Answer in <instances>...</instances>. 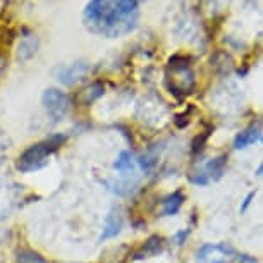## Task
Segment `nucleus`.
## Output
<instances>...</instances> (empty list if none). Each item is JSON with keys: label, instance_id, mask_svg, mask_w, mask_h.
<instances>
[{"label": "nucleus", "instance_id": "obj_1", "mask_svg": "<svg viewBox=\"0 0 263 263\" xmlns=\"http://www.w3.org/2000/svg\"><path fill=\"white\" fill-rule=\"evenodd\" d=\"M141 0H91L84 9V21L93 33L119 38L138 26Z\"/></svg>", "mask_w": 263, "mask_h": 263}, {"label": "nucleus", "instance_id": "obj_2", "mask_svg": "<svg viewBox=\"0 0 263 263\" xmlns=\"http://www.w3.org/2000/svg\"><path fill=\"white\" fill-rule=\"evenodd\" d=\"M62 141H64V136H53L47 141L31 145L28 150H24L21 153V157L17 158V162H16L17 171L34 172V171H40V168L48 165L50 157L57 152V148L61 146Z\"/></svg>", "mask_w": 263, "mask_h": 263}, {"label": "nucleus", "instance_id": "obj_3", "mask_svg": "<svg viewBox=\"0 0 263 263\" xmlns=\"http://www.w3.org/2000/svg\"><path fill=\"white\" fill-rule=\"evenodd\" d=\"M167 86L176 95H187L195 88V72L191 71V67L184 61L177 62V59L168 61Z\"/></svg>", "mask_w": 263, "mask_h": 263}, {"label": "nucleus", "instance_id": "obj_4", "mask_svg": "<svg viewBox=\"0 0 263 263\" xmlns=\"http://www.w3.org/2000/svg\"><path fill=\"white\" fill-rule=\"evenodd\" d=\"M42 103H43V107H45V112L48 114V117H50L53 122L62 121L69 114V110H71V100H69V97L64 91L55 90V88H50V90H47L43 93Z\"/></svg>", "mask_w": 263, "mask_h": 263}, {"label": "nucleus", "instance_id": "obj_5", "mask_svg": "<svg viewBox=\"0 0 263 263\" xmlns=\"http://www.w3.org/2000/svg\"><path fill=\"white\" fill-rule=\"evenodd\" d=\"M226 165H227L226 155H218L215 158H210L203 167H200L195 172H191L190 179H191V182H195V184L206 186L210 181H218L222 176H224Z\"/></svg>", "mask_w": 263, "mask_h": 263}, {"label": "nucleus", "instance_id": "obj_6", "mask_svg": "<svg viewBox=\"0 0 263 263\" xmlns=\"http://www.w3.org/2000/svg\"><path fill=\"white\" fill-rule=\"evenodd\" d=\"M239 256L227 245H205L196 253V263H231Z\"/></svg>", "mask_w": 263, "mask_h": 263}, {"label": "nucleus", "instance_id": "obj_7", "mask_svg": "<svg viewBox=\"0 0 263 263\" xmlns=\"http://www.w3.org/2000/svg\"><path fill=\"white\" fill-rule=\"evenodd\" d=\"M167 114V108L163 107V103L157 98H143L138 103V117L146 124H157L158 121H162Z\"/></svg>", "mask_w": 263, "mask_h": 263}, {"label": "nucleus", "instance_id": "obj_8", "mask_svg": "<svg viewBox=\"0 0 263 263\" xmlns=\"http://www.w3.org/2000/svg\"><path fill=\"white\" fill-rule=\"evenodd\" d=\"M90 71H91L90 64L84 61H78V62H72V64H69V66H64L59 69L57 79L62 84H66V86H72V84L83 81V79L90 74Z\"/></svg>", "mask_w": 263, "mask_h": 263}, {"label": "nucleus", "instance_id": "obj_9", "mask_svg": "<svg viewBox=\"0 0 263 263\" xmlns=\"http://www.w3.org/2000/svg\"><path fill=\"white\" fill-rule=\"evenodd\" d=\"M122 229V215H121V210L114 206L108 215L105 218V226H103V232L100 236V239H110V237H116L119 232Z\"/></svg>", "mask_w": 263, "mask_h": 263}, {"label": "nucleus", "instance_id": "obj_10", "mask_svg": "<svg viewBox=\"0 0 263 263\" xmlns=\"http://www.w3.org/2000/svg\"><path fill=\"white\" fill-rule=\"evenodd\" d=\"M38 36L33 33H28L26 36L21 38V42H19V47H17V57L21 59V61H29L34 53L38 50Z\"/></svg>", "mask_w": 263, "mask_h": 263}, {"label": "nucleus", "instance_id": "obj_11", "mask_svg": "<svg viewBox=\"0 0 263 263\" xmlns=\"http://www.w3.org/2000/svg\"><path fill=\"white\" fill-rule=\"evenodd\" d=\"M261 138V133H260V127L258 126H251L245 129L242 133H239V135L236 136L234 140V150H245V148L251 146L253 143L260 141Z\"/></svg>", "mask_w": 263, "mask_h": 263}, {"label": "nucleus", "instance_id": "obj_12", "mask_svg": "<svg viewBox=\"0 0 263 263\" xmlns=\"http://www.w3.org/2000/svg\"><path fill=\"white\" fill-rule=\"evenodd\" d=\"M136 163L131 152H122L121 155L117 157V160L114 162V171L121 172L122 176H131V174L136 172Z\"/></svg>", "mask_w": 263, "mask_h": 263}, {"label": "nucleus", "instance_id": "obj_13", "mask_svg": "<svg viewBox=\"0 0 263 263\" xmlns=\"http://www.w3.org/2000/svg\"><path fill=\"white\" fill-rule=\"evenodd\" d=\"M182 203H184V196H182V193L174 191L172 195H168L165 200L162 201V213L165 217L176 215V213L181 210Z\"/></svg>", "mask_w": 263, "mask_h": 263}, {"label": "nucleus", "instance_id": "obj_14", "mask_svg": "<svg viewBox=\"0 0 263 263\" xmlns=\"http://www.w3.org/2000/svg\"><path fill=\"white\" fill-rule=\"evenodd\" d=\"M158 158H160V150H158V146H152L140 157L138 163H140V167L146 174H152L155 171V167L158 165Z\"/></svg>", "mask_w": 263, "mask_h": 263}, {"label": "nucleus", "instance_id": "obj_15", "mask_svg": "<svg viewBox=\"0 0 263 263\" xmlns=\"http://www.w3.org/2000/svg\"><path fill=\"white\" fill-rule=\"evenodd\" d=\"M103 186L107 187L108 191L114 193V195L119 196H126L133 191V184L131 182H124V181H103Z\"/></svg>", "mask_w": 263, "mask_h": 263}, {"label": "nucleus", "instance_id": "obj_16", "mask_svg": "<svg viewBox=\"0 0 263 263\" xmlns=\"http://www.w3.org/2000/svg\"><path fill=\"white\" fill-rule=\"evenodd\" d=\"M102 95H103V84L102 83H93L83 91V103H86L88 105V103L95 102L97 98H100Z\"/></svg>", "mask_w": 263, "mask_h": 263}, {"label": "nucleus", "instance_id": "obj_17", "mask_svg": "<svg viewBox=\"0 0 263 263\" xmlns=\"http://www.w3.org/2000/svg\"><path fill=\"white\" fill-rule=\"evenodd\" d=\"M17 263H48V261L43 256H40L38 253L19 251L17 253Z\"/></svg>", "mask_w": 263, "mask_h": 263}, {"label": "nucleus", "instance_id": "obj_18", "mask_svg": "<svg viewBox=\"0 0 263 263\" xmlns=\"http://www.w3.org/2000/svg\"><path fill=\"white\" fill-rule=\"evenodd\" d=\"M255 196H256V191H250L246 195V198H245V201H242V205H241V208H239V212L241 213H245L248 208H250V205H251V201L255 200Z\"/></svg>", "mask_w": 263, "mask_h": 263}, {"label": "nucleus", "instance_id": "obj_19", "mask_svg": "<svg viewBox=\"0 0 263 263\" xmlns=\"http://www.w3.org/2000/svg\"><path fill=\"white\" fill-rule=\"evenodd\" d=\"M184 237H187V232L186 231H181V232H177L174 239L177 241V245H182V239H184Z\"/></svg>", "mask_w": 263, "mask_h": 263}, {"label": "nucleus", "instance_id": "obj_20", "mask_svg": "<svg viewBox=\"0 0 263 263\" xmlns=\"http://www.w3.org/2000/svg\"><path fill=\"white\" fill-rule=\"evenodd\" d=\"M256 176L258 177H263V162L260 163V167L256 168Z\"/></svg>", "mask_w": 263, "mask_h": 263}]
</instances>
